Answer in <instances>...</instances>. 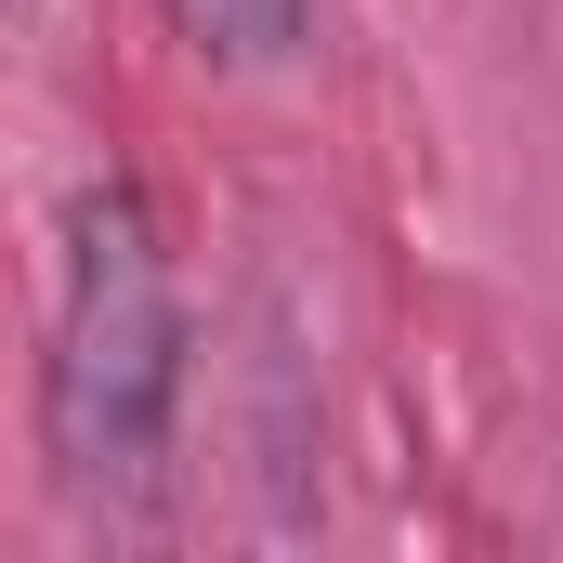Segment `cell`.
I'll return each instance as SVG.
<instances>
[{
  "label": "cell",
  "instance_id": "cell-1",
  "mask_svg": "<svg viewBox=\"0 0 563 563\" xmlns=\"http://www.w3.org/2000/svg\"><path fill=\"white\" fill-rule=\"evenodd\" d=\"M184 407V301L144 184H79L66 210V288H53V367H40V420L66 485H144Z\"/></svg>",
  "mask_w": 563,
  "mask_h": 563
},
{
  "label": "cell",
  "instance_id": "cell-2",
  "mask_svg": "<svg viewBox=\"0 0 563 563\" xmlns=\"http://www.w3.org/2000/svg\"><path fill=\"white\" fill-rule=\"evenodd\" d=\"M301 13L314 0H170V26L210 66H276V53H301Z\"/></svg>",
  "mask_w": 563,
  "mask_h": 563
}]
</instances>
